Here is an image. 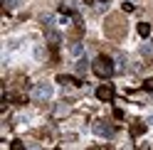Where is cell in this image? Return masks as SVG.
Returning a JSON list of instances; mask_svg holds the SVG:
<instances>
[{
  "label": "cell",
  "mask_w": 153,
  "mask_h": 150,
  "mask_svg": "<svg viewBox=\"0 0 153 150\" xmlns=\"http://www.w3.org/2000/svg\"><path fill=\"white\" fill-rule=\"evenodd\" d=\"M52 22H54V17H52V15H45V17H42V25L47 27V30H52Z\"/></svg>",
  "instance_id": "8fae6325"
},
{
  "label": "cell",
  "mask_w": 153,
  "mask_h": 150,
  "mask_svg": "<svg viewBox=\"0 0 153 150\" xmlns=\"http://www.w3.org/2000/svg\"><path fill=\"white\" fill-rule=\"evenodd\" d=\"M91 130H94L99 138H111V135H114V128H111L109 121H94V123H91Z\"/></svg>",
  "instance_id": "277c9868"
},
{
  "label": "cell",
  "mask_w": 153,
  "mask_h": 150,
  "mask_svg": "<svg viewBox=\"0 0 153 150\" xmlns=\"http://www.w3.org/2000/svg\"><path fill=\"white\" fill-rule=\"evenodd\" d=\"M138 35H141V37H148V35H151V25H148V22H141V25H138Z\"/></svg>",
  "instance_id": "ba28073f"
},
{
  "label": "cell",
  "mask_w": 153,
  "mask_h": 150,
  "mask_svg": "<svg viewBox=\"0 0 153 150\" xmlns=\"http://www.w3.org/2000/svg\"><path fill=\"white\" fill-rule=\"evenodd\" d=\"M10 150H25V143H22V140H13Z\"/></svg>",
  "instance_id": "4fadbf2b"
},
{
  "label": "cell",
  "mask_w": 153,
  "mask_h": 150,
  "mask_svg": "<svg viewBox=\"0 0 153 150\" xmlns=\"http://www.w3.org/2000/svg\"><path fill=\"white\" fill-rule=\"evenodd\" d=\"M97 99L111 101V99H114V86H111V84H101V86L97 89Z\"/></svg>",
  "instance_id": "8992f818"
},
{
  "label": "cell",
  "mask_w": 153,
  "mask_h": 150,
  "mask_svg": "<svg viewBox=\"0 0 153 150\" xmlns=\"http://www.w3.org/2000/svg\"><path fill=\"white\" fill-rule=\"evenodd\" d=\"M76 71H82V74L87 71V59H84V62H76Z\"/></svg>",
  "instance_id": "5bb4252c"
},
{
  "label": "cell",
  "mask_w": 153,
  "mask_h": 150,
  "mask_svg": "<svg viewBox=\"0 0 153 150\" xmlns=\"http://www.w3.org/2000/svg\"><path fill=\"white\" fill-rule=\"evenodd\" d=\"M141 54L143 57H153V42H143L141 44Z\"/></svg>",
  "instance_id": "52a82bcc"
},
{
  "label": "cell",
  "mask_w": 153,
  "mask_h": 150,
  "mask_svg": "<svg viewBox=\"0 0 153 150\" xmlns=\"http://www.w3.org/2000/svg\"><path fill=\"white\" fill-rule=\"evenodd\" d=\"M143 133V123H136V126H131V135H141Z\"/></svg>",
  "instance_id": "7c38bea8"
},
{
  "label": "cell",
  "mask_w": 153,
  "mask_h": 150,
  "mask_svg": "<svg viewBox=\"0 0 153 150\" xmlns=\"http://www.w3.org/2000/svg\"><path fill=\"white\" fill-rule=\"evenodd\" d=\"M126 67V57H119V62H116V69H123Z\"/></svg>",
  "instance_id": "2e32d148"
},
{
  "label": "cell",
  "mask_w": 153,
  "mask_h": 150,
  "mask_svg": "<svg viewBox=\"0 0 153 150\" xmlns=\"http://www.w3.org/2000/svg\"><path fill=\"white\" fill-rule=\"evenodd\" d=\"M143 89H146V91H153V79H146V81H143Z\"/></svg>",
  "instance_id": "9a60e30c"
},
{
  "label": "cell",
  "mask_w": 153,
  "mask_h": 150,
  "mask_svg": "<svg viewBox=\"0 0 153 150\" xmlns=\"http://www.w3.org/2000/svg\"><path fill=\"white\" fill-rule=\"evenodd\" d=\"M3 5L7 7V10H15V7L20 5V0H3Z\"/></svg>",
  "instance_id": "30bf717a"
},
{
  "label": "cell",
  "mask_w": 153,
  "mask_h": 150,
  "mask_svg": "<svg viewBox=\"0 0 153 150\" xmlns=\"http://www.w3.org/2000/svg\"><path fill=\"white\" fill-rule=\"evenodd\" d=\"M47 37H50V44H57V42H59V32H57V30H50Z\"/></svg>",
  "instance_id": "9c48e42d"
},
{
  "label": "cell",
  "mask_w": 153,
  "mask_h": 150,
  "mask_svg": "<svg viewBox=\"0 0 153 150\" xmlns=\"http://www.w3.org/2000/svg\"><path fill=\"white\" fill-rule=\"evenodd\" d=\"M104 32H106V37H111V40H119V37L126 32V20H123L121 15L106 17V22H104Z\"/></svg>",
  "instance_id": "6da1fadb"
},
{
  "label": "cell",
  "mask_w": 153,
  "mask_h": 150,
  "mask_svg": "<svg viewBox=\"0 0 153 150\" xmlns=\"http://www.w3.org/2000/svg\"><path fill=\"white\" fill-rule=\"evenodd\" d=\"M52 84L50 81H37L35 86H32V99L37 101H47V99H52Z\"/></svg>",
  "instance_id": "3957f363"
},
{
  "label": "cell",
  "mask_w": 153,
  "mask_h": 150,
  "mask_svg": "<svg viewBox=\"0 0 153 150\" xmlns=\"http://www.w3.org/2000/svg\"><path fill=\"white\" fill-rule=\"evenodd\" d=\"M67 52H69L74 59H84V44H82L79 40H69V44H67Z\"/></svg>",
  "instance_id": "5b68a950"
},
{
  "label": "cell",
  "mask_w": 153,
  "mask_h": 150,
  "mask_svg": "<svg viewBox=\"0 0 153 150\" xmlns=\"http://www.w3.org/2000/svg\"><path fill=\"white\" fill-rule=\"evenodd\" d=\"M91 69H94V74L97 76H101V79H109L111 74H114V59H109V57H99V59H94V64H91Z\"/></svg>",
  "instance_id": "7a4b0ae2"
}]
</instances>
